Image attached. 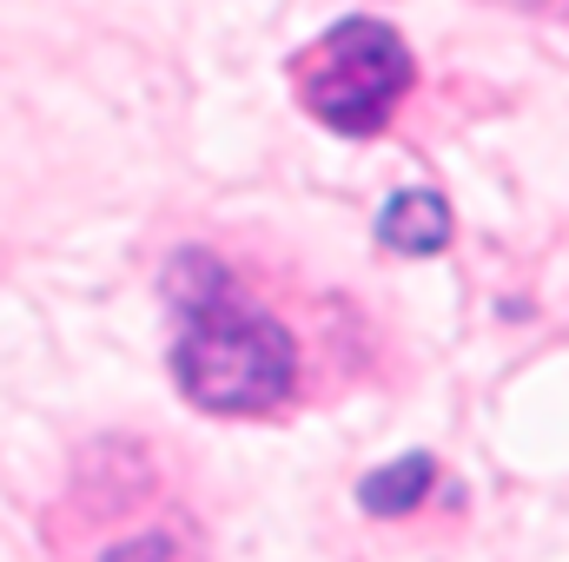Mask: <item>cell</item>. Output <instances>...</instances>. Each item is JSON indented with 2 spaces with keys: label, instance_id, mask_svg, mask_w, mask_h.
Instances as JSON below:
<instances>
[{
  "label": "cell",
  "instance_id": "obj_1",
  "mask_svg": "<svg viewBox=\"0 0 569 562\" xmlns=\"http://www.w3.org/2000/svg\"><path fill=\"white\" fill-rule=\"evenodd\" d=\"M179 351L172 371L186 384V398L199 411L219 418H259L279 411L298 391V351L272 311H259L252 298H239L232 279L212 259H186L179 265Z\"/></svg>",
  "mask_w": 569,
  "mask_h": 562
},
{
  "label": "cell",
  "instance_id": "obj_2",
  "mask_svg": "<svg viewBox=\"0 0 569 562\" xmlns=\"http://www.w3.org/2000/svg\"><path fill=\"white\" fill-rule=\"evenodd\" d=\"M291 73H298V100L331 133L365 140L391 120V107L411 87V47L385 20H345L318 47H305Z\"/></svg>",
  "mask_w": 569,
  "mask_h": 562
},
{
  "label": "cell",
  "instance_id": "obj_3",
  "mask_svg": "<svg viewBox=\"0 0 569 562\" xmlns=\"http://www.w3.org/2000/svg\"><path fill=\"white\" fill-rule=\"evenodd\" d=\"M378 232H385V245H391V252L430 259V252H443V245H450V205H443L437 192H405V199H391V205H385Z\"/></svg>",
  "mask_w": 569,
  "mask_h": 562
},
{
  "label": "cell",
  "instance_id": "obj_4",
  "mask_svg": "<svg viewBox=\"0 0 569 562\" xmlns=\"http://www.w3.org/2000/svg\"><path fill=\"white\" fill-rule=\"evenodd\" d=\"M430 476H437V470H430V456H405V463H391V470L365 476V490H358V496H365V510H371V516H398V510H411V503L430 490Z\"/></svg>",
  "mask_w": 569,
  "mask_h": 562
}]
</instances>
